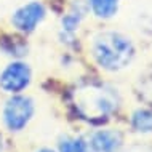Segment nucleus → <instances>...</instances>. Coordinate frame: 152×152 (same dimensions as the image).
<instances>
[{
  "label": "nucleus",
  "mask_w": 152,
  "mask_h": 152,
  "mask_svg": "<svg viewBox=\"0 0 152 152\" xmlns=\"http://www.w3.org/2000/svg\"><path fill=\"white\" fill-rule=\"evenodd\" d=\"M88 142L83 138L64 136L59 141V152H88Z\"/></svg>",
  "instance_id": "obj_10"
},
{
  "label": "nucleus",
  "mask_w": 152,
  "mask_h": 152,
  "mask_svg": "<svg viewBox=\"0 0 152 152\" xmlns=\"http://www.w3.org/2000/svg\"><path fill=\"white\" fill-rule=\"evenodd\" d=\"M34 115V101L27 96H13L3 107V122L11 131H21Z\"/></svg>",
  "instance_id": "obj_3"
},
{
  "label": "nucleus",
  "mask_w": 152,
  "mask_h": 152,
  "mask_svg": "<svg viewBox=\"0 0 152 152\" xmlns=\"http://www.w3.org/2000/svg\"><path fill=\"white\" fill-rule=\"evenodd\" d=\"M117 93L107 88H87L80 90L77 106L80 112L88 118L104 117L117 109Z\"/></svg>",
  "instance_id": "obj_2"
},
{
  "label": "nucleus",
  "mask_w": 152,
  "mask_h": 152,
  "mask_svg": "<svg viewBox=\"0 0 152 152\" xmlns=\"http://www.w3.org/2000/svg\"><path fill=\"white\" fill-rule=\"evenodd\" d=\"M45 15H47V11H45L43 3L32 0L26 5H21L18 10H15V13L11 15V24L19 32H32L43 21Z\"/></svg>",
  "instance_id": "obj_5"
},
{
  "label": "nucleus",
  "mask_w": 152,
  "mask_h": 152,
  "mask_svg": "<svg viewBox=\"0 0 152 152\" xmlns=\"http://www.w3.org/2000/svg\"><path fill=\"white\" fill-rule=\"evenodd\" d=\"M93 15L101 19H109L118 11V0H88Z\"/></svg>",
  "instance_id": "obj_8"
},
{
  "label": "nucleus",
  "mask_w": 152,
  "mask_h": 152,
  "mask_svg": "<svg viewBox=\"0 0 152 152\" xmlns=\"http://www.w3.org/2000/svg\"><path fill=\"white\" fill-rule=\"evenodd\" d=\"M31 67L26 63L21 61H15V63L8 64L0 74V88L7 93L16 94L27 88L31 83Z\"/></svg>",
  "instance_id": "obj_4"
},
{
  "label": "nucleus",
  "mask_w": 152,
  "mask_h": 152,
  "mask_svg": "<svg viewBox=\"0 0 152 152\" xmlns=\"http://www.w3.org/2000/svg\"><path fill=\"white\" fill-rule=\"evenodd\" d=\"M85 13H87V8L82 7V3H74L71 11H69L67 15H64L63 19H61V29H63L64 35H67L72 39L74 34H75V31L79 29Z\"/></svg>",
  "instance_id": "obj_7"
},
{
  "label": "nucleus",
  "mask_w": 152,
  "mask_h": 152,
  "mask_svg": "<svg viewBox=\"0 0 152 152\" xmlns=\"http://www.w3.org/2000/svg\"><path fill=\"white\" fill-rule=\"evenodd\" d=\"M123 142V136L117 130H98L91 134L88 149L91 152H118Z\"/></svg>",
  "instance_id": "obj_6"
},
{
  "label": "nucleus",
  "mask_w": 152,
  "mask_h": 152,
  "mask_svg": "<svg viewBox=\"0 0 152 152\" xmlns=\"http://www.w3.org/2000/svg\"><path fill=\"white\" fill-rule=\"evenodd\" d=\"M131 126L138 133H152V112L146 109H138L131 117Z\"/></svg>",
  "instance_id": "obj_9"
},
{
  "label": "nucleus",
  "mask_w": 152,
  "mask_h": 152,
  "mask_svg": "<svg viewBox=\"0 0 152 152\" xmlns=\"http://www.w3.org/2000/svg\"><path fill=\"white\" fill-rule=\"evenodd\" d=\"M37 152H55L53 149H40V151H37Z\"/></svg>",
  "instance_id": "obj_11"
},
{
  "label": "nucleus",
  "mask_w": 152,
  "mask_h": 152,
  "mask_svg": "<svg viewBox=\"0 0 152 152\" xmlns=\"http://www.w3.org/2000/svg\"><path fill=\"white\" fill-rule=\"evenodd\" d=\"M0 146H2V139H0Z\"/></svg>",
  "instance_id": "obj_12"
},
{
  "label": "nucleus",
  "mask_w": 152,
  "mask_h": 152,
  "mask_svg": "<svg viewBox=\"0 0 152 152\" xmlns=\"http://www.w3.org/2000/svg\"><path fill=\"white\" fill-rule=\"evenodd\" d=\"M91 55L106 71H122L134 58V45L126 35L115 31L98 32L91 40Z\"/></svg>",
  "instance_id": "obj_1"
}]
</instances>
